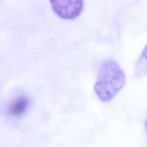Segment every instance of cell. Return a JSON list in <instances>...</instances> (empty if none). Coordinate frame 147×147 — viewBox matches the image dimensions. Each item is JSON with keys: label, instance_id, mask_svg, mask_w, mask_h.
I'll use <instances>...</instances> for the list:
<instances>
[{"label": "cell", "instance_id": "6da1fadb", "mask_svg": "<svg viewBox=\"0 0 147 147\" xmlns=\"http://www.w3.org/2000/svg\"><path fill=\"white\" fill-rule=\"evenodd\" d=\"M125 85V75L114 60H106L99 67L95 92L102 102L111 101Z\"/></svg>", "mask_w": 147, "mask_h": 147}, {"label": "cell", "instance_id": "7a4b0ae2", "mask_svg": "<svg viewBox=\"0 0 147 147\" xmlns=\"http://www.w3.org/2000/svg\"><path fill=\"white\" fill-rule=\"evenodd\" d=\"M53 11L63 20H74L82 12L83 0H50Z\"/></svg>", "mask_w": 147, "mask_h": 147}, {"label": "cell", "instance_id": "3957f363", "mask_svg": "<svg viewBox=\"0 0 147 147\" xmlns=\"http://www.w3.org/2000/svg\"><path fill=\"white\" fill-rule=\"evenodd\" d=\"M30 105V100L25 96H19L10 102L7 107V114L10 117H21L26 113Z\"/></svg>", "mask_w": 147, "mask_h": 147}, {"label": "cell", "instance_id": "277c9868", "mask_svg": "<svg viewBox=\"0 0 147 147\" xmlns=\"http://www.w3.org/2000/svg\"><path fill=\"white\" fill-rule=\"evenodd\" d=\"M134 75L136 78L147 76V45L137 61L135 66Z\"/></svg>", "mask_w": 147, "mask_h": 147}, {"label": "cell", "instance_id": "5b68a950", "mask_svg": "<svg viewBox=\"0 0 147 147\" xmlns=\"http://www.w3.org/2000/svg\"><path fill=\"white\" fill-rule=\"evenodd\" d=\"M145 129H146V132H147V119H146V123H145Z\"/></svg>", "mask_w": 147, "mask_h": 147}]
</instances>
